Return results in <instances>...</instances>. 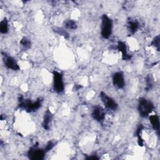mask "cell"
I'll use <instances>...</instances> for the list:
<instances>
[{"instance_id": "6", "label": "cell", "mask_w": 160, "mask_h": 160, "mask_svg": "<svg viewBox=\"0 0 160 160\" xmlns=\"http://www.w3.org/2000/svg\"><path fill=\"white\" fill-rule=\"evenodd\" d=\"M100 98H101V101L103 102L104 105L108 109L112 110V111L117 109L118 105L116 103V102L112 98L108 96L103 91H101L100 92Z\"/></svg>"}, {"instance_id": "19", "label": "cell", "mask_w": 160, "mask_h": 160, "mask_svg": "<svg viewBox=\"0 0 160 160\" xmlns=\"http://www.w3.org/2000/svg\"><path fill=\"white\" fill-rule=\"evenodd\" d=\"M54 146V143L52 141H49L47 143V144H46V147L44 148V149L45 150L46 152H48V151H50L51 149H52Z\"/></svg>"}, {"instance_id": "10", "label": "cell", "mask_w": 160, "mask_h": 160, "mask_svg": "<svg viewBox=\"0 0 160 160\" xmlns=\"http://www.w3.org/2000/svg\"><path fill=\"white\" fill-rule=\"evenodd\" d=\"M118 49L122 54V58L123 60H129L131 58V56L128 53L126 44L123 41H119L118 43Z\"/></svg>"}, {"instance_id": "9", "label": "cell", "mask_w": 160, "mask_h": 160, "mask_svg": "<svg viewBox=\"0 0 160 160\" xmlns=\"http://www.w3.org/2000/svg\"><path fill=\"white\" fill-rule=\"evenodd\" d=\"M4 62L5 66L8 68L14 71H17L19 69L18 64L16 60L11 56L4 55Z\"/></svg>"}, {"instance_id": "2", "label": "cell", "mask_w": 160, "mask_h": 160, "mask_svg": "<svg viewBox=\"0 0 160 160\" xmlns=\"http://www.w3.org/2000/svg\"><path fill=\"white\" fill-rule=\"evenodd\" d=\"M154 105L151 101L144 98H141L139 99L138 109L139 115L142 118H147L149 116L154 109Z\"/></svg>"}, {"instance_id": "8", "label": "cell", "mask_w": 160, "mask_h": 160, "mask_svg": "<svg viewBox=\"0 0 160 160\" xmlns=\"http://www.w3.org/2000/svg\"><path fill=\"white\" fill-rule=\"evenodd\" d=\"M92 117L97 121H102L105 118V111L101 106H95L92 111Z\"/></svg>"}, {"instance_id": "7", "label": "cell", "mask_w": 160, "mask_h": 160, "mask_svg": "<svg viewBox=\"0 0 160 160\" xmlns=\"http://www.w3.org/2000/svg\"><path fill=\"white\" fill-rule=\"evenodd\" d=\"M112 83L114 86L119 89L124 88L125 86V81L123 73L122 72L119 71L114 74L112 76Z\"/></svg>"}, {"instance_id": "4", "label": "cell", "mask_w": 160, "mask_h": 160, "mask_svg": "<svg viewBox=\"0 0 160 160\" xmlns=\"http://www.w3.org/2000/svg\"><path fill=\"white\" fill-rule=\"evenodd\" d=\"M46 152L44 149H40L36 145L29 149L28 152V156L32 160H41L44 159Z\"/></svg>"}, {"instance_id": "16", "label": "cell", "mask_w": 160, "mask_h": 160, "mask_svg": "<svg viewBox=\"0 0 160 160\" xmlns=\"http://www.w3.org/2000/svg\"><path fill=\"white\" fill-rule=\"evenodd\" d=\"M20 44L24 49H29L31 48V42L29 39L26 38H23L20 41Z\"/></svg>"}, {"instance_id": "11", "label": "cell", "mask_w": 160, "mask_h": 160, "mask_svg": "<svg viewBox=\"0 0 160 160\" xmlns=\"http://www.w3.org/2000/svg\"><path fill=\"white\" fill-rule=\"evenodd\" d=\"M52 114L49 109H48L44 113L42 122V126L44 129L48 130L49 129L50 124L52 121Z\"/></svg>"}, {"instance_id": "20", "label": "cell", "mask_w": 160, "mask_h": 160, "mask_svg": "<svg viewBox=\"0 0 160 160\" xmlns=\"http://www.w3.org/2000/svg\"><path fill=\"white\" fill-rule=\"evenodd\" d=\"M56 32H58L59 34H60L61 35H62V36H65V37H66L68 35V34L65 31H64L62 29H61V28H58V29H56V30H55Z\"/></svg>"}, {"instance_id": "17", "label": "cell", "mask_w": 160, "mask_h": 160, "mask_svg": "<svg viewBox=\"0 0 160 160\" xmlns=\"http://www.w3.org/2000/svg\"><path fill=\"white\" fill-rule=\"evenodd\" d=\"M146 89L147 91L150 90L153 86V79L152 78L151 76L148 75L146 78Z\"/></svg>"}, {"instance_id": "21", "label": "cell", "mask_w": 160, "mask_h": 160, "mask_svg": "<svg viewBox=\"0 0 160 160\" xmlns=\"http://www.w3.org/2000/svg\"><path fill=\"white\" fill-rule=\"evenodd\" d=\"M87 159H98V158L96 156H89L86 158Z\"/></svg>"}, {"instance_id": "13", "label": "cell", "mask_w": 160, "mask_h": 160, "mask_svg": "<svg viewBox=\"0 0 160 160\" xmlns=\"http://www.w3.org/2000/svg\"><path fill=\"white\" fill-rule=\"evenodd\" d=\"M148 117L152 128L159 133V124H160L159 116L156 114H154V115H151V116L149 115Z\"/></svg>"}, {"instance_id": "18", "label": "cell", "mask_w": 160, "mask_h": 160, "mask_svg": "<svg viewBox=\"0 0 160 160\" xmlns=\"http://www.w3.org/2000/svg\"><path fill=\"white\" fill-rule=\"evenodd\" d=\"M152 46H154L158 51L159 50V36L158 35L156 36L152 40V42H151Z\"/></svg>"}, {"instance_id": "1", "label": "cell", "mask_w": 160, "mask_h": 160, "mask_svg": "<svg viewBox=\"0 0 160 160\" xmlns=\"http://www.w3.org/2000/svg\"><path fill=\"white\" fill-rule=\"evenodd\" d=\"M19 102V107L20 108L24 109L28 112H33L38 110L41 106L42 100L39 98L36 101L32 102L29 99H25L22 96H20Z\"/></svg>"}, {"instance_id": "14", "label": "cell", "mask_w": 160, "mask_h": 160, "mask_svg": "<svg viewBox=\"0 0 160 160\" xmlns=\"http://www.w3.org/2000/svg\"><path fill=\"white\" fill-rule=\"evenodd\" d=\"M64 26L68 29L75 30L77 28V24L72 19H68L64 22Z\"/></svg>"}, {"instance_id": "15", "label": "cell", "mask_w": 160, "mask_h": 160, "mask_svg": "<svg viewBox=\"0 0 160 160\" xmlns=\"http://www.w3.org/2000/svg\"><path fill=\"white\" fill-rule=\"evenodd\" d=\"M0 31L2 34H6L8 31V21L6 18L0 22Z\"/></svg>"}, {"instance_id": "12", "label": "cell", "mask_w": 160, "mask_h": 160, "mask_svg": "<svg viewBox=\"0 0 160 160\" xmlns=\"http://www.w3.org/2000/svg\"><path fill=\"white\" fill-rule=\"evenodd\" d=\"M139 24L138 21L135 19H130L128 21V22H127L128 29L131 34H134L137 31V30L139 28Z\"/></svg>"}, {"instance_id": "5", "label": "cell", "mask_w": 160, "mask_h": 160, "mask_svg": "<svg viewBox=\"0 0 160 160\" xmlns=\"http://www.w3.org/2000/svg\"><path fill=\"white\" fill-rule=\"evenodd\" d=\"M53 79L54 90L58 93L62 92L64 86L62 74L58 71H53Z\"/></svg>"}, {"instance_id": "3", "label": "cell", "mask_w": 160, "mask_h": 160, "mask_svg": "<svg viewBox=\"0 0 160 160\" xmlns=\"http://www.w3.org/2000/svg\"><path fill=\"white\" fill-rule=\"evenodd\" d=\"M112 22L108 15L103 14L101 17V34L103 38L108 39L112 32Z\"/></svg>"}]
</instances>
